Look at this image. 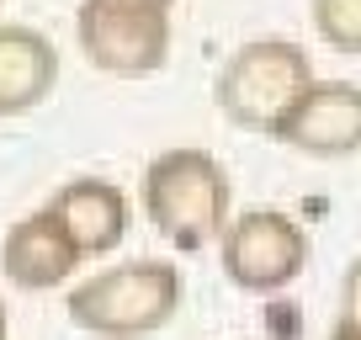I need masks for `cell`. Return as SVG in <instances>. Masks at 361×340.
<instances>
[{"mask_svg": "<svg viewBox=\"0 0 361 340\" xmlns=\"http://www.w3.org/2000/svg\"><path fill=\"white\" fill-rule=\"evenodd\" d=\"M144 218L154 224V234L170 250H207L228 224V202H234V186H228V170L218 165V154L197 144L165 149V154L149 159L144 170Z\"/></svg>", "mask_w": 361, "mask_h": 340, "instance_id": "obj_1", "label": "cell"}, {"mask_svg": "<svg viewBox=\"0 0 361 340\" xmlns=\"http://www.w3.org/2000/svg\"><path fill=\"white\" fill-rule=\"evenodd\" d=\"M180 303H186V272L144 255V261L85 277L69 293V319L96 340H144L159 335L180 314Z\"/></svg>", "mask_w": 361, "mask_h": 340, "instance_id": "obj_2", "label": "cell"}, {"mask_svg": "<svg viewBox=\"0 0 361 340\" xmlns=\"http://www.w3.org/2000/svg\"><path fill=\"white\" fill-rule=\"evenodd\" d=\"M314 85V59L293 37H250L224 59L213 80V107L255 138H276L298 96Z\"/></svg>", "mask_w": 361, "mask_h": 340, "instance_id": "obj_3", "label": "cell"}, {"mask_svg": "<svg viewBox=\"0 0 361 340\" xmlns=\"http://www.w3.org/2000/svg\"><path fill=\"white\" fill-rule=\"evenodd\" d=\"M75 43L90 64L112 80L159 75L176 43V11L149 0H80Z\"/></svg>", "mask_w": 361, "mask_h": 340, "instance_id": "obj_4", "label": "cell"}, {"mask_svg": "<svg viewBox=\"0 0 361 340\" xmlns=\"http://www.w3.org/2000/svg\"><path fill=\"white\" fill-rule=\"evenodd\" d=\"M308 245L303 224L282 207H250V213L228 218L224 234H218V261H224V277L239 287V293H255V298H271L293 287L303 277Z\"/></svg>", "mask_w": 361, "mask_h": 340, "instance_id": "obj_5", "label": "cell"}, {"mask_svg": "<svg viewBox=\"0 0 361 340\" xmlns=\"http://www.w3.org/2000/svg\"><path fill=\"white\" fill-rule=\"evenodd\" d=\"M276 144L298 149L314 159H345L361 154V85L350 80H319L298 96V107L287 112Z\"/></svg>", "mask_w": 361, "mask_h": 340, "instance_id": "obj_6", "label": "cell"}, {"mask_svg": "<svg viewBox=\"0 0 361 340\" xmlns=\"http://www.w3.org/2000/svg\"><path fill=\"white\" fill-rule=\"evenodd\" d=\"M85 261L80 245L69 239V229L59 224L48 207L16 218L0 239V277L22 293H48V287H64L75 277V266Z\"/></svg>", "mask_w": 361, "mask_h": 340, "instance_id": "obj_7", "label": "cell"}, {"mask_svg": "<svg viewBox=\"0 0 361 340\" xmlns=\"http://www.w3.org/2000/svg\"><path fill=\"white\" fill-rule=\"evenodd\" d=\"M48 213L69 229V239L80 245L85 261L112 255L128 239V192L106 176H75L48 197Z\"/></svg>", "mask_w": 361, "mask_h": 340, "instance_id": "obj_8", "label": "cell"}, {"mask_svg": "<svg viewBox=\"0 0 361 340\" xmlns=\"http://www.w3.org/2000/svg\"><path fill=\"white\" fill-rule=\"evenodd\" d=\"M59 48L27 22H0V117H22L54 96Z\"/></svg>", "mask_w": 361, "mask_h": 340, "instance_id": "obj_9", "label": "cell"}, {"mask_svg": "<svg viewBox=\"0 0 361 340\" xmlns=\"http://www.w3.org/2000/svg\"><path fill=\"white\" fill-rule=\"evenodd\" d=\"M308 16L335 54L361 59V0H308Z\"/></svg>", "mask_w": 361, "mask_h": 340, "instance_id": "obj_10", "label": "cell"}, {"mask_svg": "<svg viewBox=\"0 0 361 340\" xmlns=\"http://www.w3.org/2000/svg\"><path fill=\"white\" fill-rule=\"evenodd\" d=\"M335 329L361 335V255L345 266V277H340V314H335Z\"/></svg>", "mask_w": 361, "mask_h": 340, "instance_id": "obj_11", "label": "cell"}, {"mask_svg": "<svg viewBox=\"0 0 361 340\" xmlns=\"http://www.w3.org/2000/svg\"><path fill=\"white\" fill-rule=\"evenodd\" d=\"M0 340H11V314H6V298H0Z\"/></svg>", "mask_w": 361, "mask_h": 340, "instance_id": "obj_12", "label": "cell"}, {"mask_svg": "<svg viewBox=\"0 0 361 340\" xmlns=\"http://www.w3.org/2000/svg\"><path fill=\"white\" fill-rule=\"evenodd\" d=\"M329 340H361V335H345V329H329Z\"/></svg>", "mask_w": 361, "mask_h": 340, "instance_id": "obj_13", "label": "cell"}, {"mask_svg": "<svg viewBox=\"0 0 361 340\" xmlns=\"http://www.w3.org/2000/svg\"><path fill=\"white\" fill-rule=\"evenodd\" d=\"M149 6H170V11H176V0H149Z\"/></svg>", "mask_w": 361, "mask_h": 340, "instance_id": "obj_14", "label": "cell"}, {"mask_svg": "<svg viewBox=\"0 0 361 340\" xmlns=\"http://www.w3.org/2000/svg\"><path fill=\"white\" fill-rule=\"evenodd\" d=\"M0 6H6V0H0Z\"/></svg>", "mask_w": 361, "mask_h": 340, "instance_id": "obj_15", "label": "cell"}]
</instances>
